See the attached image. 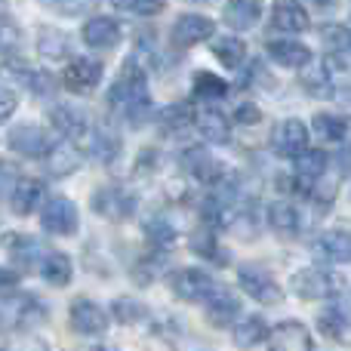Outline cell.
<instances>
[{"label": "cell", "mask_w": 351, "mask_h": 351, "mask_svg": "<svg viewBox=\"0 0 351 351\" xmlns=\"http://www.w3.org/2000/svg\"><path fill=\"white\" fill-rule=\"evenodd\" d=\"M108 105L121 117H127L130 123L142 121L152 111V93H148V77L142 71V65H136V59H127L117 74L114 86L108 93Z\"/></svg>", "instance_id": "obj_1"}, {"label": "cell", "mask_w": 351, "mask_h": 351, "mask_svg": "<svg viewBox=\"0 0 351 351\" xmlns=\"http://www.w3.org/2000/svg\"><path fill=\"white\" fill-rule=\"evenodd\" d=\"M293 293H296L299 299H308V302H317V299H333L339 296L342 290H346V278L336 271H330V268H302V271L293 274L290 280Z\"/></svg>", "instance_id": "obj_2"}, {"label": "cell", "mask_w": 351, "mask_h": 351, "mask_svg": "<svg viewBox=\"0 0 351 351\" xmlns=\"http://www.w3.org/2000/svg\"><path fill=\"white\" fill-rule=\"evenodd\" d=\"M237 287H241L250 299H256V302H262V305H271L284 296L280 280L274 278L268 268L253 265V262H247V265L237 268Z\"/></svg>", "instance_id": "obj_3"}, {"label": "cell", "mask_w": 351, "mask_h": 351, "mask_svg": "<svg viewBox=\"0 0 351 351\" xmlns=\"http://www.w3.org/2000/svg\"><path fill=\"white\" fill-rule=\"evenodd\" d=\"M40 225L47 234H56V237L77 234V228H80L77 204L68 197H49L47 204L40 206Z\"/></svg>", "instance_id": "obj_4"}, {"label": "cell", "mask_w": 351, "mask_h": 351, "mask_svg": "<svg viewBox=\"0 0 351 351\" xmlns=\"http://www.w3.org/2000/svg\"><path fill=\"white\" fill-rule=\"evenodd\" d=\"M6 145L16 154H25V158H47L53 152L56 139L43 127H37V123H19V127L10 130Z\"/></svg>", "instance_id": "obj_5"}, {"label": "cell", "mask_w": 351, "mask_h": 351, "mask_svg": "<svg viewBox=\"0 0 351 351\" xmlns=\"http://www.w3.org/2000/svg\"><path fill=\"white\" fill-rule=\"evenodd\" d=\"M271 148L278 158H299L308 152V127L299 117H284L271 130Z\"/></svg>", "instance_id": "obj_6"}, {"label": "cell", "mask_w": 351, "mask_h": 351, "mask_svg": "<svg viewBox=\"0 0 351 351\" xmlns=\"http://www.w3.org/2000/svg\"><path fill=\"white\" fill-rule=\"evenodd\" d=\"M68 321H71V330L77 336H102L108 330V311L96 302V299H74L71 308H68Z\"/></svg>", "instance_id": "obj_7"}, {"label": "cell", "mask_w": 351, "mask_h": 351, "mask_svg": "<svg viewBox=\"0 0 351 351\" xmlns=\"http://www.w3.org/2000/svg\"><path fill=\"white\" fill-rule=\"evenodd\" d=\"M93 210L102 219H130L136 210V194L127 185H102L93 194Z\"/></svg>", "instance_id": "obj_8"}, {"label": "cell", "mask_w": 351, "mask_h": 351, "mask_svg": "<svg viewBox=\"0 0 351 351\" xmlns=\"http://www.w3.org/2000/svg\"><path fill=\"white\" fill-rule=\"evenodd\" d=\"M173 293L182 299V302H206L213 293L219 290V284L200 268H182L170 278Z\"/></svg>", "instance_id": "obj_9"}, {"label": "cell", "mask_w": 351, "mask_h": 351, "mask_svg": "<svg viewBox=\"0 0 351 351\" xmlns=\"http://www.w3.org/2000/svg\"><path fill=\"white\" fill-rule=\"evenodd\" d=\"M80 145H84V152L90 154L93 160H99V164H111V160H117L123 152V142L117 139V133H111L102 123H90V130H86V136L80 139Z\"/></svg>", "instance_id": "obj_10"}, {"label": "cell", "mask_w": 351, "mask_h": 351, "mask_svg": "<svg viewBox=\"0 0 351 351\" xmlns=\"http://www.w3.org/2000/svg\"><path fill=\"white\" fill-rule=\"evenodd\" d=\"M0 77L12 80L22 90H31L34 96H49L53 93V77L34 65H25V62H3L0 65Z\"/></svg>", "instance_id": "obj_11"}, {"label": "cell", "mask_w": 351, "mask_h": 351, "mask_svg": "<svg viewBox=\"0 0 351 351\" xmlns=\"http://www.w3.org/2000/svg\"><path fill=\"white\" fill-rule=\"evenodd\" d=\"M102 74H105L102 62L86 59V56H74V59H68L65 71H62V80H65V86H71L74 93H86L102 84Z\"/></svg>", "instance_id": "obj_12"}, {"label": "cell", "mask_w": 351, "mask_h": 351, "mask_svg": "<svg viewBox=\"0 0 351 351\" xmlns=\"http://www.w3.org/2000/svg\"><path fill=\"white\" fill-rule=\"evenodd\" d=\"M268 348L271 351H315V339L311 330L299 321L278 324L274 330H268Z\"/></svg>", "instance_id": "obj_13"}, {"label": "cell", "mask_w": 351, "mask_h": 351, "mask_svg": "<svg viewBox=\"0 0 351 351\" xmlns=\"http://www.w3.org/2000/svg\"><path fill=\"white\" fill-rule=\"evenodd\" d=\"M213 34H216V25L206 16H200V12H185V16H179L170 31L176 47H194V43H200V40H210Z\"/></svg>", "instance_id": "obj_14"}, {"label": "cell", "mask_w": 351, "mask_h": 351, "mask_svg": "<svg viewBox=\"0 0 351 351\" xmlns=\"http://www.w3.org/2000/svg\"><path fill=\"white\" fill-rule=\"evenodd\" d=\"M121 22L111 16H93L90 22H84V28H80V37H84L86 47L93 49H111L121 43Z\"/></svg>", "instance_id": "obj_15"}, {"label": "cell", "mask_w": 351, "mask_h": 351, "mask_svg": "<svg viewBox=\"0 0 351 351\" xmlns=\"http://www.w3.org/2000/svg\"><path fill=\"white\" fill-rule=\"evenodd\" d=\"M271 25L280 34H299V31L308 28V10L299 0H274Z\"/></svg>", "instance_id": "obj_16"}, {"label": "cell", "mask_w": 351, "mask_h": 351, "mask_svg": "<svg viewBox=\"0 0 351 351\" xmlns=\"http://www.w3.org/2000/svg\"><path fill=\"white\" fill-rule=\"evenodd\" d=\"M47 250L49 247H43V243L31 234H10V241H6L10 259L19 262V268H28V271H37V268H40V259L47 256Z\"/></svg>", "instance_id": "obj_17"}, {"label": "cell", "mask_w": 351, "mask_h": 351, "mask_svg": "<svg viewBox=\"0 0 351 351\" xmlns=\"http://www.w3.org/2000/svg\"><path fill=\"white\" fill-rule=\"evenodd\" d=\"M49 121H53L56 133L71 142H80L86 136V130H90V117L80 108H74V105H56V108L49 111Z\"/></svg>", "instance_id": "obj_18"}, {"label": "cell", "mask_w": 351, "mask_h": 351, "mask_svg": "<svg viewBox=\"0 0 351 351\" xmlns=\"http://www.w3.org/2000/svg\"><path fill=\"white\" fill-rule=\"evenodd\" d=\"M204 305H206L210 324H216V327H231V324L241 317V299H237L228 287H219Z\"/></svg>", "instance_id": "obj_19"}, {"label": "cell", "mask_w": 351, "mask_h": 351, "mask_svg": "<svg viewBox=\"0 0 351 351\" xmlns=\"http://www.w3.org/2000/svg\"><path fill=\"white\" fill-rule=\"evenodd\" d=\"M317 256L324 262H333V265H346L351 262V231L346 228H333V231H324L315 243Z\"/></svg>", "instance_id": "obj_20"}, {"label": "cell", "mask_w": 351, "mask_h": 351, "mask_svg": "<svg viewBox=\"0 0 351 351\" xmlns=\"http://www.w3.org/2000/svg\"><path fill=\"white\" fill-rule=\"evenodd\" d=\"M43 197H47V188L40 179H19L10 191V204L19 216H31V213L40 210Z\"/></svg>", "instance_id": "obj_21"}, {"label": "cell", "mask_w": 351, "mask_h": 351, "mask_svg": "<svg viewBox=\"0 0 351 351\" xmlns=\"http://www.w3.org/2000/svg\"><path fill=\"white\" fill-rule=\"evenodd\" d=\"M317 330L333 342H346L351 336V308L342 302L327 305V308L317 315Z\"/></svg>", "instance_id": "obj_22"}, {"label": "cell", "mask_w": 351, "mask_h": 351, "mask_svg": "<svg viewBox=\"0 0 351 351\" xmlns=\"http://www.w3.org/2000/svg\"><path fill=\"white\" fill-rule=\"evenodd\" d=\"M268 339V327L262 317L256 315H241L234 324H231V342L237 348H256Z\"/></svg>", "instance_id": "obj_23"}, {"label": "cell", "mask_w": 351, "mask_h": 351, "mask_svg": "<svg viewBox=\"0 0 351 351\" xmlns=\"http://www.w3.org/2000/svg\"><path fill=\"white\" fill-rule=\"evenodd\" d=\"M268 56H271V62L280 68H305L311 62V49L299 40H287V37L268 43Z\"/></svg>", "instance_id": "obj_24"}, {"label": "cell", "mask_w": 351, "mask_h": 351, "mask_svg": "<svg viewBox=\"0 0 351 351\" xmlns=\"http://www.w3.org/2000/svg\"><path fill=\"white\" fill-rule=\"evenodd\" d=\"M265 219H268V228L280 237H296L299 228H302V216H299V210L293 204H287V200H278V204L268 206Z\"/></svg>", "instance_id": "obj_25"}, {"label": "cell", "mask_w": 351, "mask_h": 351, "mask_svg": "<svg viewBox=\"0 0 351 351\" xmlns=\"http://www.w3.org/2000/svg\"><path fill=\"white\" fill-rule=\"evenodd\" d=\"M194 127H197V133L204 136L206 142H216V145L228 142V136H231V121L216 108L197 111V114H194Z\"/></svg>", "instance_id": "obj_26"}, {"label": "cell", "mask_w": 351, "mask_h": 351, "mask_svg": "<svg viewBox=\"0 0 351 351\" xmlns=\"http://www.w3.org/2000/svg\"><path fill=\"white\" fill-rule=\"evenodd\" d=\"M222 16L234 31H247L262 19V0H228Z\"/></svg>", "instance_id": "obj_27"}, {"label": "cell", "mask_w": 351, "mask_h": 351, "mask_svg": "<svg viewBox=\"0 0 351 351\" xmlns=\"http://www.w3.org/2000/svg\"><path fill=\"white\" fill-rule=\"evenodd\" d=\"M299 84H302V90L315 99H327V96H333V90H336L330 74H327V68H324V62H315V59H311L305 68H299Z\"/></svg>", "instance_id": "obj_28"}, {"label": "cell", "mask_w": 351, "mask_h": 351, "mask_svg": "<svg viewBox=\"0 0 351 351\" xmlns=\"http://www.w3.org/2000/svg\"><path fill=\"white\" fill-rule=\"evenodd\" d=\"M37 274H40L47 284H53V287H65L68 280L74 278V265H71V259H68L65 253L47 250V256L40 259V268H37Z\"/></svg>", "instance_id": "obj_29"}, {"label": "cell", "mask_w": 351, "mask_h": 351, "mask_svg": "<svg viewBox=\"0 0 351 351\" xmlns=\"http://www.w3.org/2000/svg\"><path fill=\"white\" fill-rule=\"evenodd\" d=\"M311 133L327 145H346L348 139V121L339 114H315L311 121Z\"/></svg>", "instance_id": "obj_30"}, {"label": "cell", "mask_w": 351, "mask_h": 351, "mask_svg": "<svg viewBox=\"0 0 351 351\" xmlns=\"http://www.w3.org/2000/svg\"><path fill=\"white\" fill-rule=\"evenodd\" d=\"M210 47H213V56H216L225 68H231V71L243 68V62H247V43H243L241 37H213Z\"/></svg>", "instance_id": "obj_31"}, {"label": "cell", "mask_w": 351, "mask_h": 351, "mask_svg": "<svg viewBox=\"0 0 351 351\" xmlns=\"http://www.w3.org/2000/svg\"><path fill=\"white\" fill-rule=\"evenodd\" d=\"M324 173H330V158L324 152H302L296 158V179L302 182L305 188L321 179Z\"/></svg>", "instance_id": "obj_32"}, {"label": "cell", "mask_w": 351, "mask_h": 351, "mask_svg": "<svg viewBox=\"0 0 351 351\" xmlns=\"http://www.w3.org/2000/svg\"><path fill=\"white\" fill-rule=\"evenodd\" d=\"M37 53L47 62H65L68 56V37L59 28H40L37 31Z\"/></svg>", "instance_id": "obj_33"}, {"label": "cell", "mask_w": 351, "mask_h": 351, "mask_svg": "<svg viewBox=\"0 0 351 351\" xmlns=\"http://www.w3.org/2000/svg\"><path fill=\"white\" fill-rule=\"evenodd\" d=\"M43 160H47V170L53 176H71L80 167V158H77V152H74V145H65V142H56L53 152Z\"/></svg>", "instance_id": "obj_34"}, {"label": "cell", "mask_w": 351, "mask_h": 351, "mask_svg": "<svg viewBox=\"0 0 351 351\" xmlns=\"http://www.w3.org/2000/svg\"><path fill=\"white\" fill-rule=\"evenodd\" d=\"M111 311H114V321L127 324V327H139V324H148V317H152V311H148L142 302H136V299H114Z\"/></svg>", "instance_id": "obj_35"}, {"label": "cell", "mask_w": 351, "mask_h": 351, "mask_svg": "<svg viewBox=\"0 0 351 351\" xmlns=\"http://www.w3.org/2000/svg\"><path fill=\"white\" fill-rule=\"evenodd\" d=\"M324 68H327L333 86H346V90H351V49L330 53L327 59H324Z\"/></svg>", "instance_id": "obj_36"}, {"label": "cell", "mask_w": 351, "mask_h": 351, "mask_svg": "<svg viewBox=\"0 0 351 351\" xmlns=\"http://www.w3.org/2000/svg\"><path fill=\"white\" fill-rule=\"evenodd\" d=\"M145 234L152 237V243H154V247H160V250H170V247H176V241H179V231H176V225L167 216L148 219Z\"/></svg>", "instance_id": "obj_37"}, {"label": "cell", "mask_w": 351, "mask_h": 351, "mask_svg": "<svg viewBox=\"0 0 351 351\" xmlns=\"http://www.w3.org/2000/svg\"><path fill=\"white\" fill-rule=\"evenodd\" d=\"M228 93V84H225L219 74L213 71H197L194 74V96L200 99H222Z\"/></svg>", "instance_id": "obj_38"}, {"label": "cell", "mask_w": 351, "mask_h": 351, "mask_svg": "<svg viewBox=\"0 0 351 351\" xmlns=\"http://www.w3.org/2000/svg\"><path fill=\"white\" fill-rule=\"evenodd\" d=\"M111 3H114V10L127 12V16L148 19V16H158V12L167 6V0H111Z\"/></svg>", "instance_id": "obj_39"}, {"label": "cell", "mask_w": 351, "mask_h": 351, "mask_svg": "<svg viewBox=\"0 0 351 351\" xmlns=\"http://www.w3.org/2000/svg\"><path fill=\"white\" fill-rule=\"evenodd\" d=\"M324 43L330 47V53H342V49H351V28L346 25H327L321 31Z\"/></svg>", "instance_id": "obj_40"}, {"label": "cell", "mask_w": 351, "mask_h": 351, "mask_svg": "<svg viewBox=\"0 0 351 351\" xmlns=\"http://www.w3.org/2000/svg\"><path fill=\"white\" fill-rule=\"evenodd\" d=\"M336 194H339V185H336V179H330V173H324L321 179L308 185V197L317 204H330V200H336Z\"/></svg>", "instance_id": "obj_41"}, {"label": "cell", "mask_w": 351, "mask_h": 351, "mask_svg": "<svg viewBox=\"0 0 351 351\" xmlns=\"http://www.w3.org/2000/svg\"><path fill=\"white\" fill-rule=\"evenodd\" d=\"M47 6H53L56 12H65V16H84L96 0H43Z\"/></svg>", "instance_id": "obj_42"}, {"label": "cell", "mask_w": 351, "mask_h": 351, "mask_svg": "<svg viewBox=\"0 0 351 351\" xmlns=\"http://www.w3.org/2000/svg\"><path fill=\"white\" fill-rule=\"evenodd\" d=\"M194 250H197V253H204V256H216V259H222V265H225V259H228V256H225V250H219V243H216V237L213 234H194Z\"/></svg>", "instance_id": "obj_43"}, {"label": "cell", "mask_w": 351, "mask_h": 351, "mask_svg": "<svg viewBox=\"0 0 351 351\" xmlns=\"http://www.w3.org/2000/svg\"><path fill=\"white\" fill-rule=\"evenodd\" d=\"M22 43V31L16 25H0V53H16Z\"/></svg>", "instance_id": "obj_44"}, {"label": "cell", "mask_w": 351, "mask_h": 351, "mask_svg": "<svg viewBox=\"0 0 351 351\" xmlns=\"http://www.w3.org/2000/svg\"><path fill=\"white\" fill-rule=\"evenodd\" d=\"M19 108V96L10 90V86H0V123L10 121Z\"/></svg>", "instance_id": "obj_45"}, {"label": "cell", "mask_w": 351, "mask_h": 351, "mask_svg": "<svg viewBox=\"0 0 351 351\" xmlns=\"http://www.w3.org/2000/svg\"><path fill=\"white\" fill-rule=\"evenodd\" d=\"M234 121L237 123H256V121H259V108H256V105H250V102L237 105V108H234Z\"/></svg>", "instance_id": "obj_46"}, {"label": "cell", "mask_w": 351, "mask_h": 351, "mask_svg": "<svg viewBox=\"0 0 351 351\" xmlns=\"http://www.w3.org/2000/svg\"><path fill=\"white\" fill-rule=\"evenodd\" d=\"M19 287V274L10 268H0V293H12Z\"/></svg>", "instance_id": "obj_47"}, {"label": "cell", "mask_w": 351, "mask_h": 351, "mask_svg": "<svg viewBox=\"0 0 351 351\" xmlns=\"http://www.w3.org/2000/svg\"><path fill=\"white\" fill-rule=\"evenodd\" d=\"M342 167L351 170V145H346V152H342Z\"/></svg>", "instance_id": "obj_48"}, {"label": "cell", "mask_w": 351, "mask_h": 351, "mask_svg": "<svg viewBox=\"0 0 351 351\" xmlns=\"http://www.w3.org/2000/svg\"><path fill=\"white\" fill-rule=\"evenodd\" d=\"M342 105H346V108L351 111V90H346V93H342Z\"/></svg>", "instance_id": "obj_49"}, {"label": "cell", "mask_w": 351, "mask_h": 351, "mask_svg": "<svg viewBox=\"0 0 351 351\" xmlns=\"http://www.w3.org/2000/svg\"><path fill=\"white\" fill-rule=\"evenodd\" d=\"M0 16H6V0H0Z\"/></svg>", "instance_id": "obj_50"}, {"label": "cell", "mask_w": 351, "mask_h": 351, "mask_svg": "<svg viewBox=\"0 0 351 351\" xmlns=\"http://www.w3.org/2000/svg\"><path fill=\"white\" fill-rule=\"evenodd\" d=\"M99 351H114V348H99Z\"/></svg>", "instance_id": "obj_51"}, {"label": "cell", "mask_w": 351, "mask_h": 351, "mask_svg": "<svg viewBox=\"0 0 351 351\" xmlns=\"http://www.w3.org/2000/svg\"><path fill=\"white\" fill-rule=\"evenodd\" d=\"M194 3H204V0H194Z\"/></svg>", "instance_id": "obj_52"}]
</instances>
